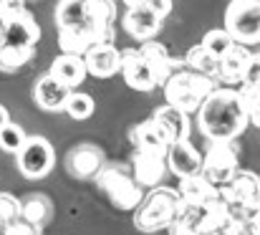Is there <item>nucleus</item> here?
I'll return each instance as SVG.
<instances>
[{
	"label": "nucleus",
	"mask_w": 260,
	"mask_h": 235,
	"mask_svg": "<svg viewBox=\"0 0 260 235\" xmlns=\"http://www.w3.org/2000/svg\"><path fill=\"white\" fill-rule=\"evenodd\" d=\"M93 109H96L93 96L86 94V91H71L69 99H66V106H63V111L71 119H76V122H86L88 116L93 114Z\"/></svg>",
	"instance_id": "27"
},
{
	"label": "nucleus",
	"mask_w": 260,
	"mask_h": 235,
	"mask_svg": "<svg viewBox=\"0 0 260 235\" xmlns=\"http://www.w3.org/2000/svg\"><path fill=\"white\" fill-rule=\"evenodd\" d=\"M187 213H189V220L194 223L197 230L210 233V235H217L233 220L230 205H228L222 197L210 200V202H205V205H200V208H187Z\"/></svg>",
	"instance_id": "9"
},
{
	"label": "nucleus",
	"mask_w": 260,
	"mask_h": 235,
	"mask_svg": "<svg viewBox=\"0 0 260 235\" xmlns=\"http://www.w3.org/2000/svg\"><path fill=\"white\" fill-rule=\"evenodd\" d=\"M159 28H162V18H159L147 3L134 5V8H129V10L124 13V31H126L134 41H139V43L154 38V36L159 33Z\"/></svg>",
	"instance_id": "11"
},
{
	"label": "nucleus",
	"mask_w": 260,
	"mask_h": 235,
	"mask_svg": "<svg viewBox=\"0 0 260 235\" xmlns=\"http://www.w3.org/2000/svg\"><path fill=\"white\" fill-rule=\"evenodd\" d=\"M3 235H41V228L28 223V220H23V218H15V220H10L3 228Z\"/></svg>",
	"instance_id": "36"
},
{
	"label": "nucleus",
	"mask_w": 260,
	"mask_h": 235,
	"mask_svg": "<svg viewBox=\"0 0 260 235\" xmlns=\"http://www.w3.org/2000/svg\"><path fill=\"white\" fill-rule=\"evenodd\" d=\"M96 185L109 195V200L119 210H137V205L144 197L142 185L119 167H101L96 174Z\"/></svg>",
	"instance_id": "5"
},
{
	"label": "nucleus",
	"mask_w": 260,
	"mask_h": 235,
	"mask_svg": "<svg viewBox=\"0 0 260 235\" xmlns=\"http://www.w3.org/2000/svg\"><path fill=\"white\" fill-rule=\"evenodd\" d=\"M71 91H74V89L63 86L61 81H56L51 74H46V76H41L36 81V86H33V99H36V104H38L43 111H63L66 99H69Z\"/></svg>",
	"instance_id": "17"
},
{
	"label": "nucleus",
	"mask_w": 260,
	"mask_h": 235,
	"mask_svg": "<svg viewBox=\"0 0 260 235\" xmlns=\"http://www.w3.org/2000/svg\"><path fill=\"white\" fill-rule=\"evenodd\" d=\"M215 86H217L215 78L202 76V74L182 66V69H177L172 76L162 83V89H165V104H172V106L187 111V114H197V109L215 91Z\"/></svg>",
	"instance_id": "3"
},
{
	"label": "nucleus",
	"mask_w": 260,
	"mask_h": 235,
	"mask_svg": "<svg viewBox=\"0 0 260 235\" xmlns=\"http://www.w3.org/2000/svg\"><path fill=\"white\" fill-rule=\"evenodd\" d=\"M33 56H36V46H8V43H3V48H0V71L13 74V71L23 69Z\"/></svg>",
	"instance_id": "26"
},
{
	"label": "nucleus",
	"mask_w": 260,
	"mask_h": 235,
	"mask_svg": "<svg viewBox=\"0 0 260 235\" xmlns=\"http://www.w3.org/2000/svg\"><path fill=\"white\" fill-rule=\"evenodd\" d=\"M84 23H93L91 0H58V5H56V25H84Z\"/></svg>",
	"instance_id": "24"
},
{
	"label": "nucleus",
	"mask_w": 260,
	"mask_h": 235,
	"mask_svg": "<svg viewBox=\"0 0 260 235\" xmlns=\"http://www.w3.org/2000/svg\"><path fill=\"white\" fill-rule=\"evenodd\" d=\"M132 167H134V180L142 187H157L167 174V157L154 152H137L132 159Z\"/></svg>",
	"instance_id": "16"
},
{
	"label": "nucleus",
	"mask_w": 260,
	"mask_h": 235,
	"mask_svg": "<svg viewBox=\"0 0 260 235\" xmlns=\"http://www.w3.org/2000/svg\"><path fill=\"white\" fill-rule=\"evenodd\" d=\"M15 159H18V169H20L23 177L41 180V177H46L53 169L56 152H53V147H51L48 139H43V137H28L25 144L20 147V152L15 155Z\"/></svg>",
	"instance_id": "7"
},
{
	"label": "nucleus",
	"mask_w": 260,
	"mask_h": 235,
	"mask_svg": "<svg viewBox=\"0 0 260 235\" xmlns=\"http://www.w3.org/2000/svg\"><path fill=\"white\" fill-rule=\"evenodd\" d=\"M202 46H205L215 58H222L225 53H230V51L235 48V38H233L225 28H215V31H207V33H205Z\"/></svg>",
	"instance_id": "29"
},
{
	"label": "nucleus",
	"mask_w": 260,
	"mask_h": 235,
	"mask_svg": "<svg viewBox=\"0 0 260 235\" xmlns=\"http://www.w3.org/2000/svg\"><path fill=\"white\" fill-rule=\"evenodd\" d=\"M23 13H28L23 0H0V25L18 18V15H23Z\"/></svg>",
	"instance_id": "35"
},
{
	"label": "nucleus",
	"mask_w": 260,
	"mask_h": 235,
	"mask_svg": "<svg viewBox=\"0 0 260 235\" xmlns=\"http://www.w3.org/2000/svg\"><path fill=\"white\" fill-rule=\"evenodd\" d=\"M217 61L220 58H215L202 43L200 46H192L187 51V56H184V66L187 69H192V71H197V74L210 76V78H217Z\"/></svg>",
	"instance_id": "25"
},
{
	"label": "nucleus",
	"mask_w": 260,
	"mask_h": 235,
	"mask_svg": "<svg viewBox=\"0 0 260 235\" xmlns=\"http://www.w3.org/2000/svg\"><path fill=\"white\" fill-rule=\"evenodd\" d=\"M129 137H132V144L137 147V152H154V155L167 157V150L172 144L167 139V134L162 132V127L154 119H147V122L137 124Z\"/></svg>",
	"instance_id": "18"
},
{
	"label": "nucleus",
	"mask_w": 260,
	"mask_h": 235,
	"mask_svg": "<svg viewBox=\"0 0 260 235\" xmlns=\"http://www.w3.org/2000/svg\"><path fill=\"white\" fill-rule=\"evenodd\" d=\"M0 48H3V31H0Z\"/></svg>",
	"instance_id": "43"
},
{
	"label": "nucleus",
	"mask_w": 260,
	"mask_h": 235,
	"mask_svg": "<svg viewBox=\"0 0 260 235\" xmlns=\"http://www.w3.org/2000/svg\"><path fill=\"white\" fill-rule=\"evenodd\" d=\"M0 218L5 220V225L10 220L20 218V202L13 195H8V192H0Z\"/></svg>",
	"instance_id": "34"
},
{
	"label": "nucleus",
	"mask_w": 260,
	"mask_h": 235,
	"mask_svg": "<svg viewBox=\"0 0 260 235\" xmlns=\"http://www.w3.org/2000/svg\"><path fill=\"white\" fill-rule=\"evenodd\" d=\"M197 124L210 142H235L250 124L238 89L215 86L197 109Z\"/></svg>",
	"instance_id": "1"
},
{
	"label": "nucleus",
	"mask_w": 260,
	"mask_h": 235,
	"mask_svg": "<svg viewBox=\"0 0 260 235\" xmlns=\"http://www.w3.org/2000/svg\"><path fill=\"white\" fill-rule=\"evenodd\" d=\"M147 5H149V8H152V10H154V13L162 18V20H165V18L172 13V0H147Z\"/></svg>",
	"instance_id": "38"
},
{
	"label": "nucleus",
	"mask_w": 260,
	"mask_h": 235,
	"mask_svg": "<svg viewBox=\"0 0 260 235\" xmlns=\"http://www.w3.org/2000/svg\"><path fill=\"white\" fill-rule=\"evenodd\" d=\"M258 81H260V53H250L243 83H258Z\"/></svg>",
	"instance_id": "37"
},
{
	"label": "nucleus",
	"mask_w": 260,
	"mask_h": 235,
	"mask_svg": "<svg viewBox=\"0 0 260 235\" xmlns=\"http://www.w3.org/2000/svg\"><path fill=\"white\" fill-rule=\"evenodd\" d=\"M48 74L56 78V81H61L63 86H69V89L81 86L88 76L86 64H84V56H79V53H63V51H61V56L53 58Z\"/></svg>",
	"instance_id": "19"
},
{
	"label": "nucleus",
	"mask_w": 260,
	"mask_h": 235,
	"mask_svg": "<svg viewBox=\"0 0 260 235\" xmlns=\"http://www.w3.org/2000/svg\"><path fill=\"white\" fill-rule=\"evenodd\" d=\"M248 61H250L248 46L235 43V48L217 61V78H215V81H220V83H225V86H238V83H243Z\"/></svg>",
	"instance_id": "20"
},
{
	"label": "nucleus",
	"mask_w": 260,
	"mask_h": 235,
	"mask_svg": "<svg viewBox=\"0 0 260 235\" xmlns=\"http://www.w3.org/2000/svg\"><path fill=\"white\" fill-rule=\"evenodd\" d=\"M3 228H5V220L0 218V235H3Z\"/></svg>",
	"instance_id": "42"
},
{
	"label": "nucleus",
	"mask_w": 260,
	"mask_h": 235,
	"mask_svg": "<svg viewBox=\"0 0 260 235\" xmlns=\"http://www.w3.org/2000/svg\"><path fill=\"white\" fill-rule=\"evenodd\" d=\"M119 56H121V69L119 71L126 81V86H132L134 91H154L159 86L154 69L139 53V48H124V51H119Z\"/></svg>",
	"instance_id": "8"
},
{
	"label": "nucleus",
	"mask_w": 260,
	"mask_h": 235,
	"mask_svg": "<svg viewBox=\"0 0 260 235\" xmlns=\"http://www.w3.org/2000/svg\"><path fill=\"white\" fill-rule=\"evenodd\" d=\"M177 192H179V197H182V202L187 208H200V205L220 197V187L215 182H210L202 172L192 174V177H184Z\"/></svg>",
	"instance_id": "21"
},
{
	"label": "nucleus",
	"mask_w": 260,
	"mask_h": 235,
	"mask_svg": "<svg viewBox=\"0 0 260 235\" xmlns=\"http://www.w3.org/2000/svg\"><path fill=\"white\" fill-rule=\"evenodd\" d=\"M126 8H134V5H142V3H147V0H121Z\"/></svg>",
	"instance_id": "41"
},
{
	"label": "nucleus",
	"mask_w": 260,
	"mask_h": 235,
	"mask_svg": "<svg viewBox=\"0 0 260 235\" xmlns=\"http://www.w3.org/2000/svg\"><path fill=\"white\" fill-rule=\"evenodd\" d=\"M167 169L179 180L200 174L202 172V155L197 152V147L189 139L172 142L167 150Z\"/></svg>",
	"instance_id": "10"
},
{
	"label": "nucleus",
	"mask_w": 260,
	"mask_h": 235,
	"mask_svg": "<svg viewBox=\"0 0 260 235\" xmlns=\"http://www.w3.org/2000/svg\"><path fill=\"white\" fill-rule=\"evenodd\" d=\"M25 139H28L25 129H23L20 124H15V122H8V124L0 129V150L8 152V155H18L20 147L25 144Z\"/></svg>",
	"instance_id": "31"
},
{
	"label": "nucleus",
	"mask_w": 260,
	"mask_h": 235,
	"mask_svg": "<svg viewBox=\"0 0 260 235\" xmlns=\"http://www.w3.org/2000/svg\"><path fill=\"white\" fill-rule=\"evenodd\" d=\"M240 169V152L235 142H210L207 152L202 157V174L215 182L217 187L225 185Z\"/></svg>",
	"instance_id": "6"
},
{
	"label": "nucleus",
	"mask_w": 260,
	"mask_h": 235,
	"mask_svg": "<svg viewBox=\"0 0 260 235\" xmlns=\"http://www.w3.org/2000/svg\"><path fill=\"white\" fill-rule=\"evenodd\" d=\"M238 94L248 111V122L253 127H260V81L258 83H240Z\"/></svg>",
	"instance_id": "30"
},
{
	"label": "nucleus",
	"mask_w": 260,
	"mask_h": 235,
	"mask_svg": "<svg viewBox=\"0 0 260 235\" xmlns=\"http://www.w3.org/2000/svg\"><path fill=\"white\" fill-rule=\"evenodd\" d=\"M8 122H10V114H8V109H5V106L0 104V129H3V127H5Z\"/></svg>",
	"instance_id": "40"
},
{
	"label": "nucleus",
	"mask_w": 260,
	"mask_h": 235,
	"mask_svg": "<svg viewBox=\"0 0 260 235\" xmlns=\"http://www.w3.org/2000/svg\"><path fill=\"white\" fill-rule=\"evenodd\" d=\"M230 213H233V218L240 220V223L253 220L255 215H260V195L258 197H250V200H243V202L230 205Z\"/></svg>",
	"instance_id": "33"
},
{
	"label": "nucleus",
	"mask_w": 260,
	"mask_h": 235,
	"mask_svg": "<svg viewBox=\"0 0 260 235\" xmlns=\"http://www.w3.org/2000/svg\"><path fill=\"white\" fill-rule=\"evenodd\" d=\"M116 0H91V18L96 25H114L116 20Z\"/></svg>",
	"instance_id": "32"
},
{
	"label": "nucleus",
	"mask_w": 260,
	"mask_h": 235,
	"mask_svg": "<svg viewBox=\"0 0 260 235\" xmlns=\"http://www.w3.org/2000/svg\"><path fill=\"white\" fill-rule=\"evenodd\" d=\"M84 64H86L88 76L109 78L114 74H119L121 56H119V48L114 43H96L84 53Z\"/></svg>",
	"instance_id": "12"
},
{
	"label": "nucleus",
	"mask_w": 260,
	"mask_h": 235,
	"mask_svg": "<svg viewBox=\"0 0 260 235\" xmlns=\"http://www.w3.org/2000/svg\"><path fill=\"white\" fill-rule=\"evenodd\" d=\"M3 31V43L8 46H36L41 41V25L30 13H23L8 23L0 25Z\"/></svg>",
	"instance_id": "15"
},
{
	"label": "nucleus",
	"mask_w": 260,
	"mask_h": 235,
	"mask_svg": "<svg viewBox=\"0 0 260 235\" xmlns=\"http://www.w3.org/2000/svg\"><path fill=\"white\" fill-rule=\"evenodd\" d=\"M258 195L260 177L250 169H238L225 185H220V197L228 205H235V202H243V200H250V197H258Z\"/></svg>",
	"instance_id": "14"
},
{
	"label": "nucleus",
	"mask_w": 260,
	"mask_h": 235,
	"mask_svg": "<svg viewBox=\"0 0 260 235\" xmlns=\"http://www.w3.org/2000/svg\"><path fill=\"white\" fill-rule=\"evenodd\" d=\"M139 53L149 61V66L154 69V74H157V81H159V86L167 81V78L172 76L177 69H182L184 66V61H177L172 53H170V48L165 46V43H159V41H142V46H139Z\"/></svg>",
	"instance_id": "13"
},
{
	"label": "nucleus",
	"mask_w": 260,
	"mask_h": 235,
	"mask_svg": "<svg viewBox=\"0 0 260 235\" xmlns=\"http://www.w3.org/2000/svg\"><path fill=\"white\" fill-rule=\"evenodd\" d=\"M152 119L162 127V132L167 134L170 142L189 139L192 124H189V114H187V111L177 109V106H172V104H165V106H159V109L154 111Z\"/></svg>",
	"instance_id": "22"
},
{
	"label": "nucleus",
	"mask_w": 260,
	"mask_h": 235,
	"mask_svg": "<svg viewBox=\"0 0 260 235\" xmlns=\"http://www.w3.org/2000/svg\"><path fill=\"white\" fill-rule=\"evenodd\" d=\"M243 225H245V233L248 235H260V215H255L253 220H248Z\"/></svg>",
	"instance_id": "39"
},
{
	"label": "nucleus",
	"mask_w": 260,
	"mask_h": 235,
	"mask_svg": "<svg viewBox=\"0 0 260 235\" xmlns=\"http://www.w3.org/2000/svg\"><path fill=\"white\" fill-rule=\"evenodd\" d=\"M225 31L235 43H260V0H230L225 8Z\"/></svg>",
	"instance_id": "4"
},
{
	"label": "nucleus",
	"mask_w": 260,
	"mask_h": 235,
	"mask_svg": "<svg viewBox=\"0 0 260 235\" xmlns=\"http://www.w3.org/2000/svg\"><path fill=\"white\" fill-rule=\"evenodd\" d=\"M20 218L41 228V225L51 218V202H48L46 197H41V195H33V197H28V200L20 205Z\"/></svg>",
	"instance_id": "28"
},
{
	"label": "nucleus",
	"mask_w": 260,
	"mask_h": 235,
	"mask_svg": "<svg viewBox=\"0 0 260 235\" xmlns=\"http://www.w3.org/2000/svg\"><path fill=\"white\" fill-rule=\"evenodd\" d=\"M184 202L179 192L172 187H152L149 195L142 197V202L134 210V225L144 233H157L162 228H172V223L179 218Z\"/></svg>",
	"instance_id": "2"
},
{
	"label": "nucleus",
	"mask_w": 260,
	"mask_h": 235,
	"mask_svg": "<svg viewBox=\"0 0 260 235\" xmlns=\"http://www.w3.org/2000/svg\"><path fill=\"white\" fill-rule=\"evenodd\" d=\"M101 167H104V155L93 144H81V147H76L69 155V172L74 177H79V180L96 177Z\"/></svg>",
	"instance_id": "23"
}]
</instances>
